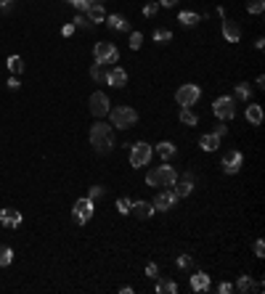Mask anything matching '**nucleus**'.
I'll return each instance as SVG.
<instances>
[{
	"label": "nucleus",
	"mask_w": 265,
	"mask_h": 294,
	"mask_svg": "<svg viewBox=\"0 0 265 294\" xmlns=\"http://www.w3.org/2000/svg\"><path fill=\"white\" fill-rule=\"evenodd\" d=\"M178 21H181L183 27H194V24H199V21H201V16H199V13H194V11H181V13H178Z\"/></svg>",
	"instance_id": "23"
},
{
	"label": "nucleus",
	"mask_w": 265,
	"mask_h": 294,
	"mask_svg": "<svg viewBox=\"0 0 265 294\" xmlns=\"http://www.w3.org/2000/svg\"><path fill=\"white\" fill-rule=\"evenodd\" d=\"M175 193L173 191H159L157 193V199L151 202V207H154V212H165V210H170V207L175 204Z\"/></svg>",
	"instance_id": "11"
},
{
	"label": "nucleus",
	"mask_w": 265,
	"mask_h": 294,
	"mask_svg": "<svg viewBox=\"0 0 265 294\" xmlns=\"http://www.w3.org/2000/svg\"><path fill=\"white\" fill-rule=\"evenodd\" d=\"M130 202L132 199H117V210H120L122 215H130Z\"/></svg>",
	"instance_id": "35"
},
{
	"label": "nucleus",
	"mask_w": 265,
	"mask_h": 294,
	"mask_svg": "<svg viewBox=\"0 0 265 294\" xmlns=\"http://www.w3.org/2000/svg\"><path fill=\"white\" fill-rule=\"evenodd\" d=\"M104 193H106V188H104V185H90V191H88V199H90V202H96V199H101V196H104Z\"/></svg>",
	"instance_id": "32"
},
{
	"label": "nucleus",
	"mask_w": 265,
	"mask_h": 294,
	"mask_svg": "<svg viewBox=\"0 0 265 294\" xmlns=\"http://www.w3.org/2000/svg\"><path fill=\"white\" fill-rule=\"evenodd\" d=\"M85 11H88V21H96V24H101V21L106 19V11H104L101 3H90Z\"/></svg>",
	"instance_id": "17"
},
{
	"label": "nucleus",
	"mask_w": 265,
	"mask_h": 294,
	"mask_svg": "<svg viewBox=\"0 0 265 294\" xmlns=\"http://www.w3.org/2000/svg\"><path fill=\"white\" fill-rule=\"evenodd\" d=\"M154 151H157L162 159H173L178 149H175V143H170V141H162L159 146H154Z\"/></svg>",
	"instance_id": "21"
},
{
	"label": "nucleus",
	"mask_w": 265,
	"mask_h": 294,
	"mask_svg": "<svg viewBox=\"0 0 265 294\" xmlns=\"http://www.w3.org/2000/svg\"><path fill=\"white\" fill-rule=\"evenodd\" d=\"M199 96H201V90H199V85H181L178 88V93H175V101L181 104V106H194L199 101Z\"/></svg>",
	"instance_id": "6"
},
{
	"label": "nucleus",
	"mask_w": 265,
	"mask_h": 294,
	"mask_svg": "<svg viewBox=\"0 0 265 294\" xmlns=\"http://www.w3.org/2000/svg\"><path fill=\"white\" fill-rule=\"evenodd\" d=\"M181 122H183V125H197L199 117H197L194 112H189V106H183V112H181Z\"/></svg>",
	"instance_id": "28"
},
{
	"label": "nucleus",
	"mask_w": 265,
	"mask_h": 294,
	"mask_svg": "<svg viewBox=\"0 0 265 294\" xmlns=\"http://www.w3.org/2000/svg\"><path fill=\"white\" fill-rule=\"evenodd\" d=\"M0 226H5V228H19V226H21V212L13 210V207L0 210Z\"/></svg>",
	"instance_id": "12"
},
{
	"label": "nucleus",
	"mask_w": 265,
	"mask_h": 294,
	"mask_svg": "<svg viewBox=\"0 0 265 294\" xmlns=\"http://www.w3.org/2000/svg\"><path fill=\"white\" fill-rule=\"evenodd\" d=\"M157 8H159V5L157 3H149V5H143V16H154V13H157Z\"/></svg>",
	"instance_id": "39"
},
{
	"label": "nucleus",
	"mask_w": 265,
	"mask_h": 294,
	"mask_svg": "<svg viewBox=\"0 0 265 294\" xmlns=\"http://www.w3.org/2000/svg\"><path fill=\"white\" fill-rule=\"evenodd\" d=\"M231 289H233V286H231V284H220V286H217V292H220V294H228Z\"/></svg>",
	"instance_id": "42"
},
{
	"label": "nucleus",
	"mask_w": 265,
	"mask_h": 294,
	"mask_svg": "<svg viewBox=\"0 0 265 294\" xmlns=\"http://www.w3.org/2000/svg\"><path fill=\"white\" fill-rule=\"evenodd\" d=\"M5 66H8V72H11V74H19L21 69H24V61H21V56H8Z\"/></svg>",
	"instance_id": "25"
},
{
	"label": "nucleus",
	"mask_w": 265,
	"mask_h": 294,
	"mask_svg": "<svg viewBox=\"0 0 265 294\" xmlns=\"http://www.w3.org/2000/svg\"><path fill=\"white\" fill-rule=\"evenodd\" d=\"M8 88L11 90H19V80H16V77H11V80H8Z\"/></svg>",
	"instance_id": "44"
},
{
	"label": "nucleus",
	"mask_w": 265,
	"mask_h": 294,
	"mask_svg": "<svg viewBox=\"0 0 265 294\" xmlns=\"http://www.w3.org/2000/svg\"><path fill=\"white\" fill-rule=\"evenodd\" d=\"M178 3V0H159V3L157 5H165V8H173V5Z\"/></svg>",
	"instance_id": "43"
},
{
	"label": "nucleus",
	"mask_w": 265,
	"mask_h": 294,
	"mask_svg": "<svg viewBox=\"0 0 265 294\" xmlns=\"http://www.w3.org/2000/svg\"><path fill=\"white\" fill-rule=\"evenodd\" d=\"M130 210H132V215H138V218H151L154 215L151 202H130Z\"/></svg>",
	"instance_id": "16"
},
{
	"label": "nucleus",
	"mask_w": 265,
	"mask_h": 294,
	"mask_svg": "<svg viewBox=\"0 0 265 294\" xmlns=\"http://www.w3.org/2000/svg\"><path fill=\"white\" fill-rule=\"evenodd\" d=\"M109 109H112V106H109V98L104 96V93H93L90 96V114L93 117H98V119H104L106 114H109Z\"/></svg>",
	"instance_id": "9"
},
{
	"label": "nucleus",
	"mask_w": 265,
	"mask_h": 294,
	"mask_svg": "<svg viewBox=\"0 0 265 294\" xmlns=\"http://www.w3.org/2000/svg\"><path fill=\"white\" fill-rule=\"evenodd\" d=\"M104 21H106L112 29H130V21L125 19V16H120V13H112V16H106Z\"/></svg>",
	"instance_id": "22"
},
{
	"label": "nucleus",
	"mask_w": 265,
	"mask_h": 294,
	"mask_svg": "<svg viewBox=\"0 0 265 294\" xmlns=\"http://www.w3.org/2000/svg\"><path fill=\"white\" fill-rule=\"evenodd\" d=\"M212 112H215L217 119H225V122H228V119L236 117V101H233V98H228V96H220V98L212 104Z\"/></svg>",
	"instance_id": "5"
},
{
	"label": "nucleus",
	"mask_w": 265,
	"mask_h": 294,
	"mask_svg": "<svg viewBox=\"0 0 265 294\" xmlns=\"http://www.w3.org/2000/svg\"><path fill=\"white\" fill-rule=\"evenodd\" d=\"M146 276H149V278H157V276H159L157 262H149V265H146Z\"/></svg>",
	"instance_id": "38"
},
{
	"label": "nucleus",
	"mask_w": 265,
	"mask_h": 294,
	"mask_svg": "<svg viewBox=\"0 0 265 294\" xmlns=\"http://www.w3.org/2000/svg\"><path fill=\"white\" fill-rule=\"evenodd\" d=\"M90 143L93 149L98 151H112L114 146V135H112V125H106V122H96V125L90 127Z\"/></svg>",
	"instance_id": "1"
},
{
	"label": "nucleus",
	"mask_w": 265,
	"mask_h": 294,
	"mask_svg": "<svg viewBox=\"0 0 265 294\" xmlns=\"http://www.w3.org/2000/svg\"><path fill=\"white\" fill-rule=\"evenodd\" d=\"M11 260H13V249H11V246H5V244H0V268L11 265Z\"/></svg>",
	"instance_id": "26"
},
{
	"label": "nucleus",
	"mask_w": 265,
	"mask_h": 294,
	"mask_svg": "<svg viewBox=\"0 0 265 294\" xmlns=\"http://www.w3.org/2000/svg\"><path fill=\"white\" fill-rule=\"evenodd\" d=\"M93 56H96V64H114V61L120 59V53H117V48L112 43H96Z\"/></svg>",
	"instance_id": "7"
},
{
	"label": "nucleus",
	"mask_w": 265,
	"mask_h": 294,
	"mask_svg": "<svg viewBox=\"0 0 265 294\" xmlns=\"http://www.w3.org/2000/svg\"><path fill=\"white\" fill-rule=\"evenodd\" d=\"M247 122L249 125H263V106L249 104L247 106Z\"/></svg>",
	"instance_id": "19"
},
{
	"label": "nucleus",
	"mask_w": 265,
	"mask_h": 294,
	"mask_svg": "<svg viewBox=\"0 0 265 294\" xmlns=\"http://www.w3.org/2000/svg\"><path fill=\"white\" fill-rule=\"evenodd\" d=\"M173 185H175V191H173L175 196H189V193L194 191V173H189V175H186V177H183L181 183L175 180Z\"/></svg>",
	"instance_id": "15"
},
{
	"label": "nucleus",
	"mask_w": 265,
	"mask_h": 294,
	"mask_svg": "<svg viewBox=\"0 0 265 294\" xmlns=\"http://www.w3.org/2000/svg\"><path fill=\"white\" fill-rule=\"evenodd\" d=\"M225 133H228V127H225V125H220V127H217V130H215V135H217V138H223Z\"/></svg>",
	"instance_id": "45"
},
{
	"label": "nucleus",
	"mask_w": 265,
	"mask_h": 294,
	"mask_svg": "<svg viewBox=\"0 0 265 294\" xmlns=\"http://www.w3.org/2000/svg\"><path fill=\"white\" fill-rule=\"evenodd\" d=\"M236 289H239V292H249V289H252V278H249V276H241L239 284H236Z\"/></svg>",
	"instance_id": "34"
},
{
	"label": "nucleus",
	"mask_w": 265,
	"mask_h": 294,
	"mask_svg": "<svg viewBox=\"0 0 265 294\" xmlns=\"http://www.w3.org/2000/svg\"><path fill=\"white\" fill-rule=\"evenodd\" d=\"M157 292L159 294H175L178 292V284L170 281V278H159V281H157Z\"/></svg>",
	"instance_id": "24"
},
{
	"label": "nucleus",
	"mask_w": 265,
	"mask_h": 294,
	"mask_svg": "<svg viewBox=\"0 0 265 294\" xmlns=\"http://www.w3.org/2000/svg\"><path fill=\"white\" fill-rule=\"evenodd\" d=\"M72 24H74V27H90V21H88V16H82V13H77V16L72 19Z\"/></svg>",
	"instance_id": "37"
},
{
	"label": "nucleus",
	"mask_w": 265,
	"mask_h": 294,
	"mask_svg": "<svg viewBox=\"0 0 265 294\" xmlns=\"http://www.w3.org/2000/svg\"><path fill=\"white\" fill-rule=\"evenodd\" d=\"M191 289L194 292H207L209 289V276L207 273H194L191 276Z\"/></svg>",
	"instance_id": "18"
},
{
	"label": "nucleus",
	"mask_w": 265,
	"mask_h": 294,
	"mask_svg": "<svg viewBox=\"0 0 265 294\" xmlns=\"http://www.w3.org/2000/svg\"><path fill=\"white\" fill-rule=\"evenodd\" d=\"M72 218L80 223V226H85V223L93 218V202H90L88 196H85V199H77V202H74V207H72Z\"/></svg>",
	"instance_id": "8"
},
{
	"label": "nucleus",
	"mask_w": 265,
	"mask_h": 294,
	"mask_svg": "<svg viewBox=\"0 0 265 294\" xmlns=\"http://www.w3.org/2000/svg\"><path fill=\"white\" fill-rule=\"evenodd\" d=\"M154 40L167 43V40H173V32H170V29H154Z\"/></svg>",
	"instance_id": "31"
},
{
	"label": "nucleus",
	"mask_w": 265,
	"mask_h": 294,
	"mask_svg": "<svg viewBox=\"0 0 265 294\" xmlns=\"http://www.w3.org/2000/svg\"><path fill=\"white\" fill-rule=\"evenodd\" d=\"M191 265V257L189 254H181V257H178V268H189Z\"/></svg>",
	"instance_id": "40"
},
{
	"label": "nucleus",
	"mask_w": 265,
	"mask_h": 294,
	"mask_svg": "<svg viewBox=\"0 0 265 294\" xmlns=\"http://www.w3.org/2000/svg\"><path fill=\"white\" fill-rule=\"evenodd\" d=\"M109 114H112V127L128 130L138 122V112L130 109V106H117V109H109Z\"/></svg>",
	"instance_id": "3"
},
{
	"label": "nucleus",
	"mask_w": 265,
	"mask_h": 294,
	"mask_svg": "<svg viewBox=\"0 0 265 294\" xmlns=\"http://www.w3.org/2000/svg\"><path fill=\"white\" fill-rule=\"evenodd\" d=\"M241 165H244V157H241V151H228V154L223 157V170H225L228 175L239 173Z\"/></svg>",
	"instance_id": "10"
},
{
	"label": "nucleus",
	"mask_w": 265,
	"mask_h": 294,
	"mask_svg": "<svg viewBox=\"0 0 265 294\" xmlns=\"http://www.w3.org/2000/svg\"><path fill=\"white\" fill-rule=\"evenodd\" d=\"M106 82L112 85V88H125V85H128V72H125L122 66H114L112 72H106Z\"/></svg>",
	"instance_id": "14"
},
{
	"label": "nucleus",
	"mask_w": 265,
	"mask_h": 294,
	"mask_svg": "<svg viewBox=\"0 0 265 294\" xmlns=\"http://www.w3.org/2000/svg\"><path fill=\"white\" fill-rule=\"evenodd\" d=\"M199 146H201L204 151H217V146H220V138H217L215 133H207V135L199 138Z\"/></svg>",
	"instance_id": "20"
},
{
	"label": "nucleus",
	"mask_w": 265,
	"mask_h": 294,
	"mask_svg": "<svg viewBox=\"0 0 265 294\" xmlns=\"http://www.w3.org/2000/svg\"><path fill=\"white\" fill-rule=\"evenodd\" d=\"M223 37L228 43H239L241 40V29H239V24L233 19H228V16H223Z\"/></svg>",
	"instance_id": "13"
},
{
	"label": "nucleus",
	"mask_w": 265,
	"mask_h": 294,
	"mask_svg": "<svg viewBox=\"0 0 265 294\" xmlns=\"http://www.w3.org/2000/svg\"><path fill=\"white\" fill-rule=\"evenodd\" d=\"M72 32H74V24H64V29H61L64 37H72Z\"/></svg>",
	"instance_id": "41"
},
{
	"label": "nucleus",
	"mask_w": 265,
	"mask_h": 294,
	"mask_svg": "<svg viewBox=\"0 0 265 294\" xmlns=\"http://www.w3.org/2000/svg\"><path fill=\"white\" fill-rule=\"evenodd\" d=\"M249 93H252L249 82H239L236 85V98H239V101H249Z\"/></svg>",
	"instance_id": "27"
},
{
	"label": "nucleus",
	"mask_w": 265,
	"mask_h": 294,
	"mask_svg": "<svg viewBox=\"0 0 265 294\" xmlns=\"http://www.w3.org/2000/svg\"><path fill=\"white\" fill-rule=\"evenodd\" d=\"M90 77H93V80H106L104 64H93V66H90Z\"/></svg>",
	"instance_id": "30"
},
{
	"label": "nucleus",
	"mask_w": 265,
	"mask_h": 294,
	"mask_svg": "<svg viewBox=\"0 0 265 294\" xmlns=\"http://www.w3.org/2000/svg\"><path fill=\"white\" fill-rule=\"evenodd\" d=\"M151 157H154V146L143 143V141L130 146V165H132V167H138V170L146 167V165L151 162Z\"/></svg>",
	"instance_id": "4"
},
{
	"label": "nucleus",
	"mask_w": 265,
	"mask_h": 294,
	"mask_svg": "<svg viewBox=\"0 0 265 294\" xmlns=\"http://www.w3.org/2000/svg\"><path fill=\"white\" fill-rule=\"evenodd\" d=\"M247 11L249 13H263L265 11V0H247Z\"/></svg>",
	"instance_id": "29"
},
{
	"label": "nucleus",
	"mask_w": 265,
	"mask_h": 294,
	"mask_svg": "<svg viewBox=\"0 0 265 294\" xmlns=\"http://www.w3.org/2000/svg\"><path fill=\"white\" fill-rule=\"evenodd\" d=\"M175 180H178V173H175V167H170V165L149 170V175H146V183H149L151 188H167V185H173Z\"/></svg>",
	"instance_id": "2"
},
{
	"label": "nucleus",
	"mask_w": 265,
	"mask_h": 294,
	"mask_svg": "<svg viewBox=\"0 0 265 294\" xmlns=\"http://www.w3.org/2000/svg\"><path fill=\"white\" fill-rule=\"evenodd\" d=\"M141 45H143V35H141V32H130V48L138 51Z\"/></svg>",
	"instance_id": "33"
},
{
	"label": "nucleus",
	"mask_w": 265,
	"mask_h": 294,
	"mask_svg": "<svg viewBox=\"0 0 265 294\" xmlns=\"http://www.w3.org/2000/svg\"><path fill=\"white\" fill-rule=\"evenodd\" d=\"M252 252L257 254V257H263V254H265V241H263V238H257V241L252 244Z\"/></svg>",
	"instance_id": "36"
}]
</instances>
